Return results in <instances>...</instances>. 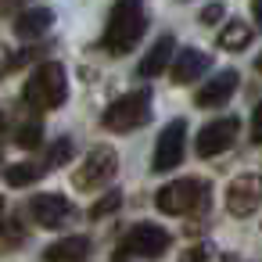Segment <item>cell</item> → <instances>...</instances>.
<instances>
[{"label":"cell","instance_id":"6da1fadb","mask_svg":"<svg viewBox=\"0 0 262 262\" xmlns=\"http://www.w3.org/2000/svg\"><path fill=\"white\" fill-rule=\"evenodd\" d=\"M144 26H147L144 0H115V8L108 15V26H104V36H101V47L108 54H126L140 43Z\"/></svg>","mask_w":262,"mask_h":262},{"label":"cell","instance_id":"7a4b0ae2","mask_svg":"<svg viewBox=\"0 0 262 262\" xmlns=\"http://www.w3.org/2000/svg\"><path fill=\"white\" fill-rule=\"evenodd\" d=\"M65 97H69V76H65V69H61L58 61L40 65V69L29 76L26 90H22V101H26L33 112H54V108L65 104Z\"/></svg>","mask_w":262,"mask_h":262},{"label":"cell","instance_id":"3957f363","mask_svg":"<svg viewBox=\"0 0 262 262\" xmlns=\"http://www.w3.org/2000/svg\"><path fill=\"white\" fill-rule=\"evenodd\" d=\"M208 198H212V187L198 176H180L172 183H165L158 194H155V205L158 212L165 215H190V212H205L208 208Z\"/></svg>","mask_w":262,"mask_h":262},{"label":"cell","instance_id":"277c9868","mask_svg":"<svg viewBox=\"0 0 262 262\" xmlns=\"http://www.w3.org/2000/svg\"><path fill=\"white\" fill-rule=\"evenodd\" d=\"M151 119V94L147 90H133V94H122L119 101L108 104L104 112V129L112 133H129L137 126H144Z\"/></svg>","mask_w":262,"mask_h":262},{"label":"cell","instance_id":"5b68a950","mask_svg":"<svg viewBox=\"0 0 262 262\" xmlns=\"http://www.w3.org/2000/svg\"><path fill=\"white\" fill-rule=\"evenodd\" d=\"M169 244H172V237H169L162 226H155V223H137V226L119 241V258H122V255H133V258H162V255L169 251Z\"/></svg>","mask_w":262,"mask_h":262},{"label":"cell","instance_id":"8992f818","mask_svg":"<svg viewBox=\"0 0 262 262\" xmlns=\"http://www.w3.org/2000/svg\"><path fill=\"white\" fill-rule=\"evenodd\" d=\"M115 172H119L115 151L112 147H94L83 158V165L72 172V183H76V190H97V187H108L115 180Z\"/></svg>","mask_w":262,"mask_h":262},{"label":"cell","instance_id":"52a82bcc","mask_svg":"<svg viewBox=\"0 0 262 262\" xmlns=\"http://www.w3.org/2000/svg\"><path fill=\"white\" fill-rule=\"evenodd\" d=\"M183 140H187V122H183V119H172V122H169V126L158 133L151 169H155V172L180 169V162H183Z\"/></svg>","mask_w":262,"mask_h":262},{"label":"cell","instance_id":"ba28073f","mask_svg":"<svg viewBox=\"0 0 262 262\" xmlns=\"http://www.w3.org/2000/svg\"><path fill=\"white\" fill-rule=\"evenodd\" d=\"M237 133H241V122H237V119H215V122H208V126L198 133V144H194V147H198L201 158H215V155H223V151L233 147Z\"/></svg>","mask_w":262,"mask_h":262},{"label":"cell","instance_id":"9c48e42d","mask_svg":"<svg viewBox=\"0 0 262 262\" xmlns=\"http://www.w3.org/2000/svg\"><path fill=\"white\" fill-rule=\"evenodd\" d=\"M258 176H251V172H244V176H237L230 187H226V212L233 215V219H248V215H255L258 212Z\"/></svg>","mask_w":262,"mask_h":262},{"label":"cell","instance_id":"30bf717a","mask_svg":"<svg viewBox=\"0 0 262 262\" xmlns=\"http://www.w3.org/2000/svg\"><path fill=\"white\" fill-rule=\"evenodd\" d=\"M29 212L43 230H58V226H65V219H72V201L61 194H36Z\"/></svg>","mask_w":262,"mask_h":262},{"label":"cell","instance_id":"8fae6325","mask_svg":"<svg viewBox=\"0 0 262 262\" xmlns=\"http://www.w3.org/2000/svg\"><path fill=\"white\" fill-rule=\"evenodd\" d=\"M237 83H241V79H237V72H233V69L215 72V76H212V79L194 94V104H198V108H223V104L237 94Z\"/></svg>","mask_w":262,"mask_h":262},{"label":"cell","instance_id":"7c38bea8","mask_svg":"<svg viewBox=\"0 0 262 262\" xmlns=\"http://www.w3.org/2000/svg\"><path fill=\"white\" fill-rule=\"evenodd\" d=\"M212 65V54L198 51V47H183V51H172V79L176 83H198Z\"/></svg>","mask_w":262,"mask_h":262},{"label":"cell","instance_id":"4fadbf2b","mask_svg":"<svg viewBox=\"0 0 262 262\" xmlns=\"http://www.w3.org/2000/svg\"><path fill=\"white\" fill-rule=\"evenodd\" d=\"M51 26H54V11L51 8H29V11H22L15 18V33L22 40H40V36H47Z\"/></svg>","mask_w":262,"mask_h":262},{"label":"cell","instance_id":"5bb4252c","mask_svg":"<svg viewBox=\"0 0 262 262\" xmlns=\"http://www.w3.org/2000/svg\"><path fill=\"white\" fill-rule=\"evenodd\" d=\"M172 51H176L172 36H158V40H155V47H151V51L144 54V61L137 65V76H140V79H155L158 72H165V65H169Z\"/></svg>","mask_w":262,"mask_h":262},{"label":"cell","instance_id":"9a60e30c","mask_svg":"<svg viewBox=\"0 0 262 262\" xmlns=\"http://www.w3.org/2000/svg\"><path fill=\"white\" fill-rule=\"evenodd\" d=\"M86 255H90V241H86V237H65V241H54V244L43 251L47 262H83Z\"/></svg>","mask_w":262,"mask_h":262},{"label":"cell","instance_id":"2e32d148","mask_svg":"<svg viewBox=\"0 0 262 262\" xmlns=\"http://www.w3.org/2000/svg\"><path fill=\"white\" fill-rule=\"evenodd\" d=\"M251 40H255V29L244 26V22H230L219 33V47L223 51H244V47H251Z\"/></svg>","mask_w":262,"mask_h":262},{"label":"cell","instance_id":"e0dca14e","mask_svg":"<svg viewBox=\"0 0 262 262\" xmlns=\"http://www.w3.org/2000/svg\"><path fill=\"white\" fill-rule=\"evenodd\" d=\"M43 172H47L43 165H33V162H15V165H8V169H4V180H8V187H29V183H36Z\"/></svg>","mask_w":262,"mask_h":262},{"label":"cell","instance_id":"ac0fdd59","mask_svg":"<svg viewBox=\"0 0 262 262\" xmlns=\"http://www.w3.org/2000/svg\"><path fill=\"white\" fill-rule=\"evenodd\" d=\"M15 144L18 147H26V151H36L40 144H43V122L33 115V119H26L18 129H15Z\"/></svg>","mask_w":262,"mask_h":262},{"label":"cell","instance_id":"d6986e66","mask_svg":"<svg viewBox=\"0 0 262 262\" xmlns=\"http://www.w3.org/2000/svg\"><path fill=\"white\" fill-rule=\"evenodd\" d=\"M72 151H76V144H72L69 137H61V140L51 147V155H47V165H43V169H58V165H65V162L72 158Z\"/></svg>","mask_w":262,"mask_h":262},{"label":"cell","instance_id":"ffe728a7","mask_svg":"<svg viewBox=\"0 0 262 262\" xmlns=\"http://www.w3.org/2000/svg\"><path fill=\"white\" fill-rule=\"evenodd\" d=\"M180 262H223V255H219L215 248H208V244H198V248L183 251V255H180Z\"/></svg>","mask_w":262,"mask_h":262},{"label":"cell","instance_id":"44dd1931","mask_svg":"<svg viewBox=\"0 0 262 262\" xmlns=\"http://www.w3.org/2000/svg\"><path fill=\"white\" fill-rule=\"evenodd\" d=\"M119 205H122V194H119V190H112V194H104V198H101V201H97V205L90 208V219H101V215L115 212Z\"/></svg>","mask_w":262,"mask_h":262},{"label":"cell","instance_id":"7402d4cb","mask_svg":"<svg viewBox=\"0 0 262 262\" xmlns=\"http://www.w3.org/2000/svg\"><path fill=\"white\" fill-rule=\"evenodd\" d=\"M223 15H226V11H223V4H205V8H201V22H205V26L223 22Z\"/></svg>","mask_w":262,"mask_h":262},{"label":"cell","instance_id":"603a6c76","mask_svg":"<svg viewBox=\"0 0 262 262\" xmlns=\"http://www.w3.org/2000/svg\"><path fill=\"white\" fill-rule=\"evenodd\" d=\"M4 72H8V54L0 51V76H4Z\"/></svg>","mask_w":262,"mask_h":262},{"label":"cell","instance_id":"cb8c5ba5","mask_svg":"<svg viewBox=\"0 0 262 262\" xmlns=\"http://www.w3.org/2000/svg\"><path fill=\"white\" fill-rule=\"evenodd\" d=\"M0 215H4V198H0Z\"/></svg>","mask_w":262,"mask_h":262}]
</instances>
